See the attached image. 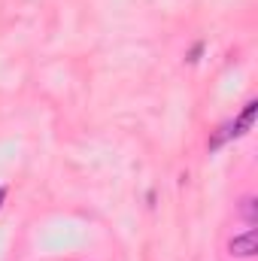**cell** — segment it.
<instances>
[{"mask_svg":"<svg viewBox=\"0 0 258 261\" xmlns=\"http://www.w3.org/2000/svg\"><path fill=\"white\" fill-rule=\"evenodd\" d=\"M228 252H231L234 258H252L258 252V234L255 231H246V234H240V237H231Z\"/></svg>","mask_w":258,"mask_h":261,"instance_id":"1","label":"cell"},{"mask_svg":"<svg viewBox=\"0 0 258 261\" xmlns=\"http://www.w3.org/2000/svg\"><path fill=\"white\" fill-rule=\"evenodd\" d=\"M3 200H6V189H0V206H3Z\"/></svg>","mask_w":258,"mask_h":261,"instance_id":"4","label":"cell"},{"mask_svg":"<svg viewBox=\"0 0 258 261\" xmlns=\"http://www.w3.org/2000/svg\"><path fill=\"white\" fill-rule=\"evenodd\" d=\"M240 213H243V219H246V222L252 225V222H255V219H258V210H255V197H243V200H240Z\"/></svg>","mask_w":258,"mask_h":261,"instance_id":"3","label":"cell"},{"mask_svg":"<svg viewBox=\"0 0 258 261\" xmlns=\"http://www.w3.org/2000/svg\"><path fill=\"white\" fill-rule=\"evenodd\" d=\"M255 110H258V103H255V100H249V103H246V110L240 113V119H237V122H231V137H240V134H246V130L252 128Z\"/></svg>","mask_w":258,"mask_h":261,"instance_id":"2","label":"cell"}]
</instances>
